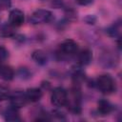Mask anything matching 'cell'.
Instances as JSON below:
<instances>
[{
	"label": "cell",
	"mask_w": 122,
	"mask_h": 122,
	"mask_svg": "<svg viewBox=\"0 0 122 122\" xmlns=\"http://www.w3.org/2000/svg\"><path fill=\"white\" fill-rule=\"evenodd\" d=\"M96 86L98 90L104 94H110L115 92L116 86L113 78L109 74H102L96 80Z\"/></svg>",
	"instance_id": "cell-1"
},
{
	"label": "cell",
	"mask_w": 122,
	"mask_h": 122,
	"mask_svg": "<svg viewBox=\"0 0 122 122\" xmlns=\"http://www.w3.org/2000/svg\"><path fill=\"white\" fill-rule=\"evenodd\" d=\"M81 96H80V92L77 88H74L71 91L70 94L67 96V103L65 106L68 107V109L73 112V113H80L81 112Z\"/></svg>",
	"instance_id": "cell-2"
},
{
	"label": "cell",
	"mask_w": 122,
	"mask_h": 122,
	"mask_svg": "<svg viewBox=\"0 0 122 122\" xmlns=\"http://www.w3.org/2000/svg\"><path fill=\"white\" fill-rule=\"evenodd\" d=\"M77 50H78L77 43L71 39H67L64 40L59 45L58 54L60 56H71L76 53Z\"/></svg>",
	"instance_id": "cell-3"
},
{
	"label": "cell",
	"mask_w": 122,
	"mask_h": 122,
	"mask_svg": "<svg viewBox=\"0 0 122 122\" xmlns=\"http://www.w3.org/2000/svg\"><path fill=\"white\" fill-rule=\"evenodd\" d=\"M67 96H68L67 92L63 88L57 87L51 92V104L58 108L63 107L67 103Z\"/></svg>",
	"instance_id": "cell-4"
},
{
	"label": "cell",
	"mask_w": 122,
	"mask_h": 122,
	"mask_svg": "<svg viewBox=\"0 0 122 122\" xmlns=\"http://www.w3.org/2000/svg\"><path fill=\"white\" fill-rule=\"evenodd\" d=\"M52 19V13L48 10H35L31 15H30V22L33 25L37 24H43V23H48Z\"/></svg>",
	"instance_id": "cell-5"
},
{
	"label": "cell",
	"mask_w": 122,
	"mask_h": 122,
	"mask_svg": "<svg viewBox=\"0 0 122 122\" xmlns=\"http://www.w3.org/2000/svg\"><path fill=\"white\" fill-rule=\"evenodd\" d=\"M10 99L11 106L16 107L18 109L24 107L27 104V102H28L26 94L23 92H20V91H16L14 92H11Z\"/></svg>",
	"instance_id": "cell-6"
},
{
	"label": "cell",
	"mask_w": 122,
	"mask_h": 122,
	"mask_svg": "<svg viewBox=\"0 0 122 122\" xmlns=\"http://www.w3.org/2000/svg\"><path fill=\"white\" fill-rule=\"evenodd\" d=\"M25 20V16L22 10H12L9 14V23L13 27H20L23 25Z\"/></svg>",
	"instance_id": "cell-7"
},
{
	"label": "cell",
	"mask_w": 122,
	"mask_h": 122,
	"mask_svg": "<svg viewBox=\"0 0 122 122\" xmlns=\"http://www.w3.org/2000/svg\"><path fill=\"white\" fill-rule=\"evenodd\" d=\"M92 59V52L89 49H84L77 54V63L81 66L89 65Z\"/></svg>",
	"instance_id": "cell-8"
},
{
	"label": "cell",
	"mask_w": 122,
	"mask_h": 122,
	"mask_svg": "<svg viewBox=\"0 0 122 122\" xmlns=\"http://www.w3.org/2000/svg\"><path fill=\"white\" fill-rule=\"evenodd\" d=\"M4 117H5V120L10 121V122H14V121L20 120L18 108L13 107V106H10V107L7 108L6 111L4 112Z\"/></svg>",
	"instance_id": "cell-9"
},
{
	"label": "cell",
	"mask_w": 122,
	"mask_h": 122,
	"mask_svg": "<svg viewBox=\"0 0 122 122\" xmlns=\"http://www.w3.org/2000/svg\"><path fill=\"white\" fill-rule=\"evenodd\" d=\"M25 94H26V97H27L28 101H30V102H37L42 97V92L38 88H30V89H28L26 91Z\"/></svg>",
	"instance_id": "cell-10"
},
{
	"label": "cell",
	"mask_w": 122,
	"mask_h": 122,
	"mask_svg": "<svg viewBox=\"0 0 122 122\" xmlns=\"http://www.w3.org/2000/svg\"><path fill=\"white\" fill-rule=\"evenodd\" d=\"M97 110L100 114L107 115L112 111V105L111 104L110 101H108L106 99H101L97 103Z\"/></svg>",
	"instance_id": "cell-11"
},
{
	"label": "cell",
	"mask_w": 122,
	"mask_h": 122,
	"mask_svg": "<svg viewBox=\"0 0 122 122\" xmlns=\"http://www.w3.org/2000/svg\"><path fill=\"white\" fill-rule=\"evenodd\" d=\"M31 58L32 60L37 63L38 65H45L48 61V56L46 54V52L42 50H36L32 52L31 54Z\"/></svg>",
	"instance_id": "cell-12"
},
{
	"label": "cell",
	"mask_w": 122,
	"mask_h": 122,
	"mask_svg": "<svg viewBox=\"0 0 122 122\" xmlns=\"http://www.w3.org/2000/svg\"><path fill=\"white\" fill-rule=\"evenodd\" d=\"M14 77V71L10 66H0V78L5 81H10Z\"/></svg>",
	"instance_id": "cell-13"
},
{
	"label": "cell",
	"mask_w": 122,
	"mask_h": 122,
	"mask_svg": "<svg viewBox=\"0 0 122 122\" xmlns=\"http://www.w3.org/2000/svg\"><path fill=\"white\" fill-rule=\"evenodd\" d=\"M13 26H11L10 23H6V24H3L1 25L0 27V35L2 37H12L15 32H14V30H13Z\"/></svg>",
	"instance_id": "cell-14"
},
{
	"label": "cell",
	"mask_w": 122,
	"mask_h": 122,
	"mask_svg": "<svg viewBox=\"0 0 122 122\" xmlns=\"http://www.w3.org/2000/svg\"><path fill=\"white\" fill-rule=\"evenodd\" d=\"M107 32L109 33V35L112 37H119L121 32V21L118 20L117 22H114L112 26L108 28Z\"/></svg>",
	"instance_id": "cell-15"
},
{
	"label": "cell",
	"mask_w": 122,
	"mask_h": 122,
	"mask_svg": "<svg viewBox=\"0 0 122 122\" xmlns=\"http://www.w3.org/2000/svg\"><path fill=\"white\" fill-rule=\"evenodd\" d=\"M10 94H11V92H10V89H8L7 87H4V86H0V100L1 101L10 99Z\"/></svg>",
	"instance_id": "cell-16"
},
{
	"label": "cell",
	"mask_w": 122,
	"mask_h": 122,
	"mask_svg": "<svg viewBox=\"0 0 122 122\" xmlns=\"http://www.w3.org/2000/svg\"><path fill=\"white\" fill-rule=\"evenodd\" d=\"M18 75H19V77L22 78V79H27V78H30V77L31 73H30L27 69L21 68V69H19V71H18Z\"/></svg>",
	"instance_id": "cell-17"
},
{
	"label": "cell",
	"mask_w": 122,
	"mask_h": 122,
	"mask_svg": "<svg viewBox=\"0 0 122 122\" xmlns=\"http://www.w3.org/2000/svg\"><path fill=\"white\" fill-rule=\"evenodd\" d=\"M11 6V0H0V10H6Z\"/></svg>",
	"instance_id": "cell-18"
},
{
	"label": "cell",
	"mask_w": 122,
	"mask_h": 122,
	"mask_svg": "<svg viewBox=\"0 0 122 122\" xmlns=\"http://www.w3.org/2000/svg\"><path fill=\"white\" fill-rule=\"evenodd\" d=\"M9 57V51L5 47L0 46V62L6 60Z\"/></svg>",
	"instance_id": "cell-19"
},
{
	"label": "cell",
	"mask_w": 122,
	"mask_h": 122,
	"mask_svg": "<svg viewBox=\"0 0 122 122\" xmlns=\"http://www.w3.org/2000/svg\"><path fill=\"white\" fill-rule=\"evenodd\" d=\"M51 5H52L55 9H59V8H61V7H62L63 2H62V0H52Z\"/></svg>",
	"instance_id": "cell-20"
},
{
	"label": "cell",
	"mask_w": 122,
	"mask_h": 122,
	"mask_svg": "<svg viewBox=\"0 0 122 122\" xmlns=\"http://www.w3.org/2000/svg\"><path fill=\"white\" fill-rule=\"evenodd\" d=\"M95 17L93 15H88L86 18H85V21L88 23V24H94L95 22Z\"/></svg>",
	"instance_id": "cell-21"
},
{
	"label": "cell",
	"mask_w": 122,
	"mask_h": 122,
	"mask_svg": "<svg viewBox=\"0 0 122 122\" xmlns=\"http://www.w3.org/2000/svg\"><path fill=\"white\" fill-rule=\"evenodd\" d=\"M52 114H53L54 116H56L58 119H60V120H62V119H65L64 113H63V112H57V111H54V112H52Z\"/></svg>",
	"instance_id": "cell-22"
},
{
	"label": "cell",
	"mask_w": 122,
	"mask_h": 122,
	"mask_svg": "<svg viewBox=\"0 0 122 122\" xmlns=\"http://www.w3.org/2000/svg\"><path fill=\"white\" fill-rule=\"evenodd\" d=\"M75 1L78 5H81V6H87L92 2V0H75Z\"/></svg>",
	"instance_id": "cell-23"
}]
</instances>
